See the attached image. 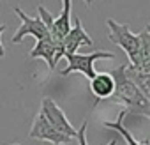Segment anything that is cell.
Here are the masks:
<instances>
[{
	"label": "cell",
	"mask_w": 150,
	"mask_h": 145,
	"mask_svg": "<svg viewBox=\"0 0 150 145\" xmlns=\"http://www.w3.org/2000/svg\"><path fill=\"white\" fill-rule=\"evenodd\" d=\"M110 75L115 80V92L113 99L125 106V115H141L150 120V101L139 92V89L127 78L125 64L113 69Z\"/></svg>",
	"instance_id": "6da1fadb"
},
{
	"label": "cell",
	"mask_w": 150,
	"mask_h": 145,
	"mask_svg": "<svg viewBox=\"0 0 150 145\" xmlns=\"http://www.w3.org/2000/svg\"><path fill=\"white\" fill-rule=\"evenodd\" d=\"M106 25H108V39L110 43L120 46L124 50V53L127 55L129 58V64L131 65H136L138 64V57H139V36L138 34H132L129 25L125 23H118L115 21L113 18H108L106 20Z\"/></svg>",
	"instance_id": "7a4b0ae2"
},
{
	"label": "cell",
	"mask_w": 150,
	"mask_h": 145,
	"mask_svg": "<svg viewBox=\"0 0 150 145\" xmlns=\"http://www.w3.org/2000/svg\"><path fill=\"white\" fill-rule=\"evenodd\" d=\"M65 58H67V67L60 71L62 76H67L71 72H81L85 78L92 80L97 75L96 69H94V64L101 58L111 60V58H115V53H111V51H92V53H87V55L72 53V55H67Z\"/></svg>",
	"instance_id": "3957f363"
},
{
	"label": "cell",
	"mask_w": 150,
	"mask_h": 145,
	"mask_svg": "<svg viewBox=\"0 0 150 145\" xmlns=\"http://www.w3.org/2000/svg\"><path fill=\"white\" fill-rule=\"evenodd\" d=\"M39 112L46 117V120H48L58 133H62V134H65V136H69V138H72V140H76L78 129H74V126H72V124L69 122V119L65 117L64 110H62L51 97H44V99H42Z\"/></svg>",
	"instance_id": "277c9868"
},
{
	"label": "cell",
	"mask_w": 150,
	"mask_h": 145,
	"mask_svg": "<svg viewBox=\"0 0 150 145\" xmlns=\"http://www.w3.org/2000/svg\"><path fill=\"white\" fill-rule=\"evenodd\" d=\"M14 13H16V16L21 20V25L18 27L16 34L13 36V43H14V44L21 43L27 36H32V37H35L37 41H41V39H44V37L50 36L46 25L42 23V20H41L39 16H28V14H27L25 11H21L20 7H14Z\"/></svg>",
	"instance_id": "5b68a950"
},
{
	"label": "cell",
	"mask_w": 150,
	"mask_h": 145,
	"mask_svg": "<svg viewBox=\"0 0 150 145\" xmlns=\"http://www.w3.org/2000/svg\"><path fill=\"white\" fill-rule=\"evenodd\" d=\"M30 138H35V140H42V141H50L53 145H69L72 141V138L58 133L48 120L46 117L39 112L32 122V127H30V133H28Z\"/></svg>",
	"instance_id": "8992f818"
},
{
	"label": "cell",
	"mask_w": 150,
	"mask_h": 145,
	"mask_svg": "<svg viewBox=\"0 0 150 145\" xmlns=\"http://www.w3.org/2000/svg\"><path fill=\"white\" fill-rule=\"evenodd\" d=\"M94 46V41L92 37L87 34V30L83 28L81 25V20L76 16L74 18V27H71V30L67 32V36L62 39L60 43V51H62V57H67V55H72L76 53L80 46Z\"/></svg>",
	"instance_id": "52a82bcc"
},
{
	"label": "cell",
	"mask_w": 150,
	"mask_h": 145,
	"mask_svg": "<svg viewBox=\"0 0 150 145\" xmlns=\"http://www.w3.org/2000/svg\"><path fill=\"white\" fill-rule=\"evenodd\" d=\"M30 58H42L48 64V69L53 71L58 64V60L62 58V51H60V43L53 41L51 36L41 39L35 43V46L30 50Z\"/></svg>",
	"instance_id": "ba28073f"
},
{
	"label": "cell",
	"mask_w": 150,
	"mask_h": 145,
	"mask_svg": "<svg viewBox=\"0 0 150 145\" xmlns=\"http://www.w3.org/2000/svg\"><path fill=\"white\" fill-rule=\"evenodd\" d=\"M71 11H72L71 0H62V11L57 18H53V25L50 28V36L53 41L62 43V39L71 30Z\"/></svg>",
	"instance_id": "9c48e42d"
},
{
	"label": "cell",
	"mask_w": 150,
	"mask_h": 145,
	"mask_svg": "<svg viewBox=\"0 0 150 145\" xmlns=\"http://www.w3.org/2000/svg\"><path fill=\"white\" fill-rule=\"evenodd\" d=\"M90 90L97 99H108L115 92V80L110 72H97L90 80Z\"/></svg>",
	"instance_id": "30bf717a"
},
{
	"label": "cell",
	"mask_w": 150,
	"mask_h": 145,
	"mask_svg": "<svg viewBox=\"0 0 150 145\" xmlns=\"http://www.w3.org/2000/svg\"><path fill=\"white\" fill-rule=\"evenodd\" d=\"M139 36V57H138V64L131 65L139 72H150V32L143 30L138 34Z\"/></svg>",
	"instance_id": "8fae6325"
},
{
	"label": "cell",
	"mask_w": 150,
	"mask_h": 145,
	"mask_svg": "<svg viewBox=\"0 0 150 145\" xmlns=\"http://www.w3.org/2000/svg\"><path fill=\"white\" fill-rule=\"evenodd\" d=\"M124 117H125V110H122V112L118 113L117 120H113V122L106 120V122H103V126L108 127V129H111V131H115V133H118V134L125 140L127 145H150L148 140H145V141H138V140H134V136L131 134V131L124 126Z\"/></svg>",
	"instance_id": "7c38bea8"
},
{
	"label": "cell",
	"mask_w": 150,
	"mask_h": 145,
	"mask_svg": "<svg viewBox=\"0 0 150 145\" xmlns=\"http://www.w3.org/2000/svg\"><path fill=\"white\" fill-rule=\"evenodd\" d=\"M125 75L127 78L139 89V92L150 101V72H139L129 64H125Z\"/></svg>",
	"instance_id": "4fadbf2b"
},
{
	"label": "cell",
	"mask_w": 150,
	"mask_h": 145,
	"mask_svg": "<svg viewBox=\"0 0 150 145\" xmlns=\"http://www.w3.org/2000/svg\"><path fill=\"white\" fill-rule=\"evenodd\" d=\"M87 126H88V122L85 120V122L81 124V127L78 129V134H76L78 145H88V143H87ZM106 145H118V138H113V140H111V141H108Z\"/></svg>",
	"instance_id": "5bb4252c"
},
{
	"label": "cell",
	"mask_w": 150,
	"mask_h": 145,
	"mask_svg": "<svg viewBox=\"0 0 150 145\" xmlns=\"http://www.w3.org/2000/svg\"><path fill=\"white\" fill-rule=\"evenodd\" d=\"M6 25L2 23V25H0V58H2V57H6V48H4V44H2V34L6 32Z\"/></svg>",
	"instance_id": "9a60e30c"
},
{
	"label": "cell",
	"mask_w": 150,
	"mask_h": 145,
	"mask_svg": "<svg viewBox=\"0 0 150 145\" xmlns=\"http://www.w3.org/2000/svg\"><path fill=\"white\" fill-rule=\"evenodd\" d=\"M83 2H85L87 6H92V2H94V0H83Z\"/></svg>",
	"instance_id": "2e32d148"
},
{
	"label": "cell",
	"mask_w": 150,
	"mask_h": 145,
	"mask_svg": "<svg viewBox=\"0 0 150 145\" xmlns=\"http://www.w3.org/2000/svg\"><path fill=\"white\" fill-rule=\"evenodd\" d=\"M13 145H21V143H13Z\"/></svg>",
	"instance_id": "e0dca14e"
}]
</instances>
